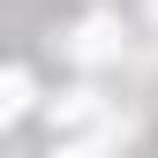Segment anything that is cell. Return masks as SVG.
<instances>
[{"label":"cell","instance_id":"1","mask_svg":"<svg viewBox=\"0 0 158 158\" xmlns=\"http://www.w3.org/2000/svg\"><path fill=\"white\" fill-rule=\"evenodd\" d=\"M113 45H121V38H113V23H83V30H75V45H68V53H75V60H90V68H98V60H113Z\"/></svg>","mask_w":158,"mask_h":158},{"label":"cell","instance_id":"2","mask_svg":"<svg viewBox=\"0 0 158 158\" xmlns=\"http://www.w3.org/2000/svg\"><path fill=\"white\" fill-rule=\"evenodd\" d=\"M23 106H30V75L23 68H0V121H15Z\"/></svg>","mask_w":158,"mask_h":158}]
</instances>
